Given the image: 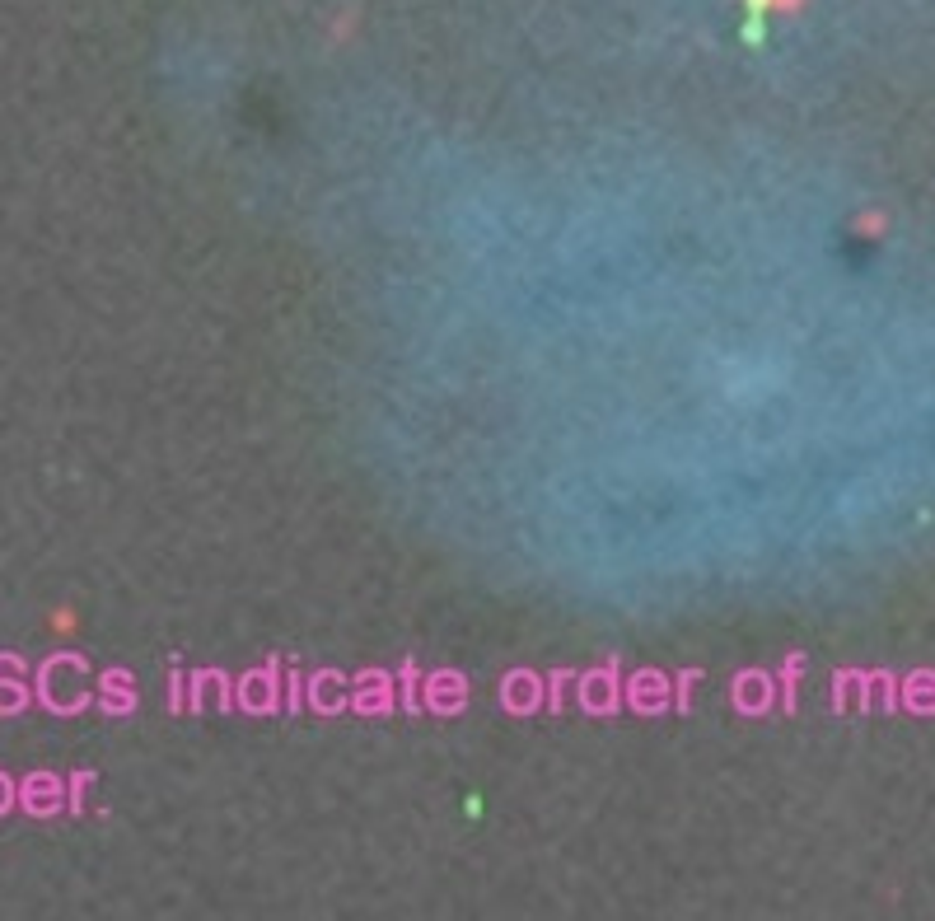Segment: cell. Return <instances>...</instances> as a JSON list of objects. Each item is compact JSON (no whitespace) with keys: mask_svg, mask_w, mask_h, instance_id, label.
<instances>
[{"mask_svg":"<svg viewBox=\"0 0 935 921\" xmlns=\"http://www.w3.org/2000/svg\"><path fill=\"white\" fill-rule=\"evenodd\" d=\"M748 5H753V10H791L795 0H748Z\"/></svg>","mask_w":935,"mask_h":921,"instance_id":"obj_1","label":"cell"}]
</instances>
